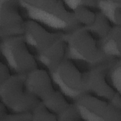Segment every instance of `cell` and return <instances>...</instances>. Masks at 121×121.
<instances>
[{
	"instance_id": "3",
	"label": "cell",
	"mask_w": 121,
	"mask_h": 121,
	"mask_svg": "<svg viewBox=\"0 0 121 121\" xmlns=\"http://www.w3.org/2000/svg\"><path fill=\"white\" fill-rule=\"evenodd\" d=\"M65 40V58L73 61L83 71L111 60L103 53L100 41L85 27H79L66 34Z\"/></svg>"
},
{
	"instance_id": "2",
	"label": "cell",
	"mask_w": 121,
	"mask_h": 121,
	"mask_svg": "<svg viewBox=\"0 0 121 121\" xmlns=\"http://www.w3.org/2000/svg\"><path fill=\"white\" fill-rule=\"evenodd\" d=\"M26 19L55 32L69 34L80 27L63 0H18Z\"/></svg>"
},
{
	"instance_id": "12",
	"label": "cell",
	"mask_w": 121,
	"mask_h": 121,
	"mask_svg": "<svg viewBox=\"0 0 121 121\" xmlns=\"http://www.w3.org/2000/svg\"><path fill=\"white\" fill-rule=\"evenodd\" d=\"M98 10L112 26H121V0H98Z\"/></svg>"
},
{
	"instance_id": "20",
	"label": "cell",
	"mask_w": 121,
	"mask_h": 121,
	"mask_svg": "<svg viewBox=\"0 0 121 121\" xmlns=\"http://www.w3.org/2000/svg\"><path fill=\"white\" fill-rule=\"evenodd\" d=\"M32 121L31 112H10L4 121Z\"/></svg>"
},
{
	"instance_id": "17",
	"label": "cell",
	"mask_w": 121,
	"mask_h": 121,
	"mask_svg": "<svg viewBox=\"0 0 121 121\" xmlns=\"http://www.w3.org/2000/svg\"><path fill=\"white\" fill-rule=\"evenodd\" d=\"M32 121H57V116L50 112L40 101L31 111Z\"/></svg>"
},
{
	"instance_id": "14",
	"label": "cell",
	"mask_w": 121,
	"mask_h": 121,
	"mask_svg": "<svg viewBox=\"0 0 121 121\" xmlns=\"http://www.w3.org/2000/svg\"><path fill=\"white\" fill-rule=\"evenodd\" d=\"M121 59H111L108 63L107 78L112 87L121 94Z\"/></svg>"
},
{
	"instance_id": "9",
	"label": "cell",
	"mask_w": 121,
	"mask_h": 121,
	"mask_svg": "<svg viewBox=\"0 0 121 121\" xmlns=\"http://www.w3.org/2000/svg\"><path fill=\"white\" fill-rule=\"evenodd\" d=\"M18 0H0V40L23 35L25 23Z\"/></svg>"
},
{
	"instance_id": "16",
	"label": "cell",
	"mask_w": 121,
	"mask_h": 121,
	"mask_svg": "<svg viewBox=\"0 0 121 121\" xmlns=\"http://www.w3.org/2000/svg\"><path fill=\"white\" fill-rule=\"evenodd\" d=\"M88 8L79 6L72 11L74 18L80 27H87L91 25L95 19V12Z\"/></svg>"
},
{
	"instance_id": "23",
	"label": "cell",
	"mask_w": 121,
	"mask_h": 121,
	"mask_svg": "<svg viewBox=\"0 0 121 121\" xmlns=\"http://www.w3.org/2000/svg\"><path fill=\"white\" fill-rule=\"evenodd\" d=\"M9 111L6 106L0 102V121H4L6 116L9 113Z\"/></svg>"
},
{
	"instance_id": "22",
	"label": "cell",
	"mask_w": 121,
	"mask_h": 121,
	"mask_svg": "<svg viewBox=\"0 0 121 121\" xmlns=\"http://www.w3.org/2000/svg\"><path fill=\"white\" fill-rule=\"evenodd\" d=\"M120 93L115 92L112 97L108 101L115 108L121 110V95Z\"/></svg>"
},
{
	"instance_id": "10",
	"label": "cell",
	"mask_w": 121,
	"mask_h": 121,
	"mask_svg": "<svg viewBox=\"0 0 121 121\" xmlns=\"http://www.w3.org/2000/svg\"><path fill=\"white\" fill-rule=\"evenodd\" d=\"M25 86L29 93L41 102L49 98L56 90L48 71L39 68L26 75Z\"/></svg>"
},
{
	"instance_id": "18",
	"label": "cell",
	"mask_w": 121,
	"mask_h": 121,
	"mask_svg": "<svg viewBox=\"0 0 121 121\" xmlns=\"http://www.w3.org/2000/svg\"><path fill=\"white\" fill-rule=\"evenodd\" d=\"M57 121H81L80 114L74 103H69L68 106L57 115Z\"/></svg>"
},
{
	"instance_id": "19",
	"label": "cell",
	"mask_w": 121,
	"mask_h": 121,
	"mask_svg": "<svg viewBox=\"0 0 121 121\" xmlns=\"http://www.w3.org/2000/svg\"><path fill=\"white\" fill-rule=\"evenodd\" d=\"M65 5L71 11L76 7L81 6L91 9L95 11L98 10V0H63Z\"/></svg>"
},
{
	"instance_id": "4",
	"label": "cell",
	"mask_w": 121,
	"mask_h": 121,
	"mask_svg": "<svg viewBox=\"0 0 121 121\" xmlns=\"http://www.w3.org/2000/svg\"><path fill=\"white\" fill-rule=\"evenodd\" d=\"M0 50L4 61L12 74L26 75L38 68V63L23 35L0 40Z\"/></svg>"
},
{
	"instance_id": "11",
	"label": "cell",
	"mask_w": 121,
	"mask_h": 121,
	"mask_svg": "<svg viewBox=\"0 0 121 121\" xmlns=\"http://www.w3.org/2000/svg\"><path fill=\"white\" fill-rule=\"evenodd\" d=\"M121 26H112L108 34L99 42L100 48L108 59H121Z\"/></svg>"
},
{
	"instance_id": "7",
	"label": "cell",
	"mask_w": 121,
	"mask_h": 121,
	"mask_svg": "<svg viewBox=\"0 0 121 121\" xmlns=\"http://www.w3.org/2000/svg\"><path fill=\"white\" fill-rule=\"evenodd\" d=\"M73 103L82 121H121V110L115 108L106 100L84 94Z\"/></svg>"
},
{
	"instance_id": "13",
	"label": "cell",
	"mask_w": 121,
	"mask_h": 121,
	"mask_svg": "<svg viewBox=\"0 0 121 121\" xmlns=\"http://www.w3.org/2000/svg\"><path fill=\"white\" fill-rule=\"evenodd\" d=\"M112 26L108 19L99 11H97L93 23L85 28L95 39L100 41L108 34Z\"/></svg>"
},
{
	"instance_id": "15",
	"label": "cell",
	"mask_w": 121,
	"mask_h": 121,
	"mask_svg": "<svg viewBox=\"0 0 121 121\" xmlns=\"http://www.w3.org/2000/svg\"><path fill=\"white\" fill-rule=\"evenodd\" d=\"M45 107L56 116L69 104L66 97L58 89L48 99L42 102Z\"/></svg>"
},
{
	"instance_id": "8",
	"label": "cell",
	"mask_w": 121,
	"mask_h": 121,
	"mask_svg": "<svg viewBox=\"0 0 121 121\" xmlns=\"http://www.w3.org/2000/svg\"><path fill=\"white\" fill-rule=\"evenodd\" d=\"M109 61L91 67L83 72L82 85L86 94L107 101L113 95L116 91L110 86L107 78Z\"/></svg>"
},
{
	"instance_id": "6",
	"label": "cell",
	"mask_w": 121,
	"mask_h": 121,
	"mask_svg": "<svg viewBox=\"0 0 121 121\" xmlns=\"http://www.w3.org/2000/svg\"><path fill=\"white\" fill-rule=\"evenodd\" d=\"M84 71L73 61L66 58L48 71L57 89L73 102L86 94L82 85Z\"/></svg>"
},
{
	"instance_id": "1",
	"label": "cell",
	"mask_w": 121,
	"mask_h": 121,
	"mask_svg": "<svg viewBox=\"0 0 121 121\" xmlns=\"http://www.w3.org/2000/svg\"><path fill=\"white\" fill-rule=\"evenodd\" d=\"M66 34L50 31L26 19L23 36L38 64L49 71L65 58Z\"/></svg>"
},
{
	"instance_id": "5",
	"label": "cell",
	"mask_w": 121,
	"mask_h": 121,
	"mask_svg": "<svg viewBox=\"0 0 121 121\" xmlns=\"http://www.w3.org/2000/svg\"><path fill=\"white\" fill-rule=\"evenodd\" d=\"M26 75L12 74L0 84V102L10 112H31L40 102L26 90Z\"/></svg>"
},
{
	"instance_id": "21",
	"label": "cell",
	"mask_w": 121,
	"mask_h": 121,
	"mask_svg": "<svg viewBox=\"0 0 121 121\" xmlns=\"http://www.w3.org/2000/svg\"><path fill=\"white\" fill-rule=\"evenodd\" d=\"M12 75L8 66L3 61L0 62V84L5 82Z\"/></svg>"
}]
</instances>
